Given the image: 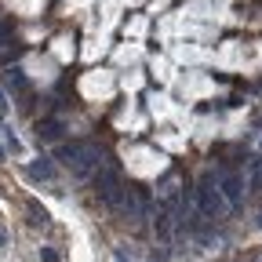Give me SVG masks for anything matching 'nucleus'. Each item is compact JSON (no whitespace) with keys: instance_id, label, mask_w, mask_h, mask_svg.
Wrapping results in <instances>:
<instances>
[{"instance_id":"f257e3e1","label":"nucleus","mask_w":262,"mask_h":262,"mask_svg":"<svg viewBox=\"0 0 262 262\" xmlns=\"http://www.w3.org/2000/svg\"><path fill=\"white\" fill-rule=\"evenodd\" d=\"M226 196H222V189H219V179H211V175H204L201 179V186H196V211H201V219H226Z\"/></svg>"},{"instance_id":"f03ea898","label":"nucleus","mask_w":262,"mask_h":262,"mask_svg":"<svg viewBox=\"0 0 262 262\" xmlns=\"http://www.w3.org/2000/svg\"><path fill=\"white\" fill-rule=\"evenodd\" d=\"M124 215L127 219H146L149 215V189L146 186H124Z\"/></svg>"},{"instance_id":"7ed1b4c3","label":"nucleus","mask_w":262,"mask_h":262,"mask_svg":"<svg viewBox=\"0 0 262 262\" xmlns=\"http://www.w3.org/2000/svg\"><path fill=\"white\" fill-rule=\"evenodd\" d=\"M219 189H222V196H226V204H229V208H241L248 182H244L241 175H233V171H222V175H219Z\"/></svg>"},{"instance_id":"20e7f679","label":"nucleus","mask_w":262,"mask_h":262,"mask_svg":"<svg viewBox=\"0 0 262 262\" xmlns=\"http://www.w3.org/2000/svg\"><path fill=\"white\" fill-rule=\"evenodd\" d=\"M102 157H106V153L98 149V146H88V153L80 157V164L73 168V175H77V179H95L98 171L106 168V160H102Z\"/></svg>"},{"instance_id":"39448f33","label":"nucleus","mask_w":262,"mask_h":262,"mask_svg":"<svg viewBox=\"0 0 262 262\" xmlns=\"http://www.w3.org/2000/svg\"><path fill=\"white\" fill-rule=\"evenodd\" d=\"M88 146H91V142H58L55 153H51V160H62V164H70V168H77L80 157L88 153Z\"/></svg>"},{"instance_id":"423d86ee","label":"nucleus","mask_w":262,"mask_h":262,"mask_svg":"<svg viewBox=\"0 0 262 262\" xmlns=\"http://www.w3.org/2000/svg\"><path fill=\"white\" fill-rule=\"evenodd\" d=\"M153 233H157V241H164L168 244L171 241V233H175V211L171 208H157V215H153Z\"/></svg>"},{"instance_id":"0eeeda50","label":"nucleus","mask_w":262,"mask_h":262,"mask_svg":"<svg viewBox=\"0 0 262 262\" xmlns=\"http://www.w3.org/2000/svg\"><path fill=\"white\" fill-rule=\"evenodd\" d=\"M91 186H95V193L106 201V196H110V193L120 186V175H117V168H113V164H106V168H102V171H98V175L91 179Z\"/></svg>"},{"instance_id":"6e6552de","label":"nucleus","mask_w":262,"mask_h":262,"mask_svg":"<svg viewBox=\"0 0 262 262\" xmlns=\"http://www.w3.org/2000/svg\"><path fill=\"white\" fill-rule=\"evenodd\" d=\"M26 179L29 182H51L55 179V160H33L26 168Z\"/></svg>"},{"instance_id":"1a4fd4ad","label":"nucleus","mask_w":262,"mask_h":262,"mask_svg":"<svg viewBox=\"0 0 262 262\" xmlns=\"http://www.w3.org/2000/svg\"><path fill=\"white\" fill-rule=\"evenodd\" d=\"M4 88L11 95H26L29 91V80H26V73L18 70V66H8V70H4Z\"/></svg>"},{"instance_id":"9d476101","label":"nucleus","mask_w":262,"mask_h":262,"mask_svg":"<svg viewBox=\"0 0 262 262\" xmlns=\"http://www.w3.org/2000/svg\"><path fill=\"white\" fill-rule=\"evenodd\" d=\"M62 131H66V127H62V120H55V117H51V120H40V139L58 142V139H62Z\"/></svg>"},{"instance_id":"9b49d317","label":"nucleus","mask_w":262,"mask_h":262,"mask_svg":"<svg viewBox=\"0 0 262 262\" xmlns=\"http://www.w3.org/2000/svg\"><path fill=\"white\" fill-rule=\"evenodd\" d=\"M248 189H262V160H251V179H248Z\"/></svg>"},{"instance_id":"f8f14e48","label":"nucleus","mask_w":262,"mask_h":262,"mask_svg":"<svg viewBox=\"0 0 262 262\" xmlns=\"http://www.w3.org/2000/svg\"><path fill=\"white\" fill-rule=\"evenodd\" d=\"M4 142H8V149H11V153H15V157H18V153H22V142H18V135H15V131H11V127H8V124H4Z\"/></svg>"},{"instance_id":"ddd939ff","label":"nucleus","mask_w":262,"mask_h":262,"mask_svg":"<svg viewBox=\"0 0 262 262\" xmlns=\"http://www.w3.org/2000/svg\"><path fill=\"white\" fill-rule=\"evenodd\" d=\"M29 222H37V226H48V211L40 204H29Z\"/></svg>"},{"instance_id":"4468645a","label":"nucleus","mask_w":262,"mask_h":262,"mask_svg":"<svg viewBox=\"0 0 262 262\" xmlns=\"http://www.w3.org/2000/svg\"><path fill=\"white\" fill-rule=\"evenodd\" d=\"M18 58V48H11V51H0V66H4V70H8V66Z\"/></svg>"},{"instance_id":"2eb2a0df","label":"nucleus","mask_w":262,"mask_h":262,"mask_svg":"<svg viewBox=\"0 0 262 262\" xmlns=\"http://www.w3.org/2000/svg\"><path fill=\"white\" fill-rule=\"evenodd\" d=\"M40 258H44V262H58V251H55V248H44Z\"/></svg>"},{"instance_id":"dca6fc26","label":"nucleus","mask_w":262,"mask_h":262,"mask_svg":"<svg viewBox=\"0 0 262 262\" xmlns=\"http://www.w3.org/2000/svg\"><path fill=\"white\" fill-rule=\"evenodd\" d=\"M11 37V22H0V44H4Z\"/></svg>"},{"instance_id":"f3484780","label":"nucleus","mask_w":262,"mask_h":262,"mask_svg":"<svg viewBox=\"0 0 262 262\" xmlns=\"http://www.w3.org/2000/svg\"><path fill=\"white\" fill-rule=\"evenodd\" d=\"M113 262H131V255H127V251H120V248H117V251H113Z\"/></svg>"},{"instance_id":"a211bd4d","label":"nucleus","mask_w":262,"mask_h":262,"mask_svg":"<svg viewBox=\"0 0 262 262\" xmlns=\"http://www.w3.org/2000/svg\"><path fill=\"white\" fill-rule=\"evenodd\" d=\"M8 244V233H4V229H0V248H4Z\"/></svg>"},{"instance_id":"6ab92c4d","label":"nucleus","mask_w":262,"mask_h":262,"mask_svg":"<svg viewBox=\"0 0 262 262\" xmlns=\"http://www.w3.org/2000/svg\"><path fill=\"white\" fill-rule=\"evenodd\" d=\"M258 146H262V142H258Z\"/></svg>"}]
</instances>
